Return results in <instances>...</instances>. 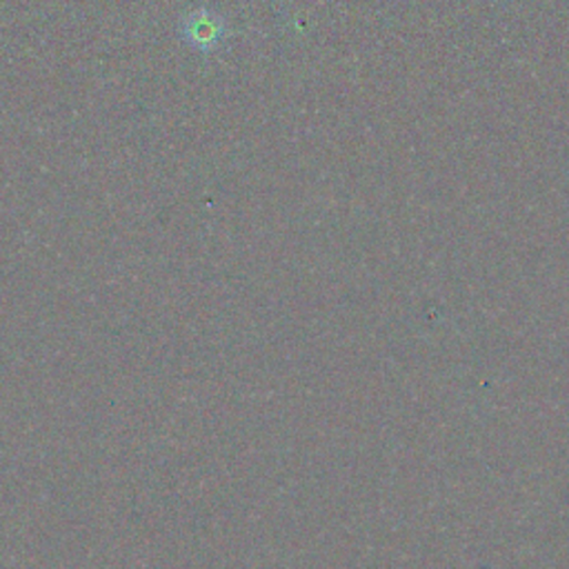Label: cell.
<instances>
[{
    "instance_id": "6da1fadb",
    "label": "cell",
    "mask_w": 569,
    "mask_h": 569,
    "mask_svg": "<svg viewBox=\"0 0 569 569\" xmlns=\"http://www.w3.org/2000/svg\"><path fill=\"white\" fill-rule=\"evenodd\" d=\"M181 34L190 43V48H194L196 52L210 54V52H216L225 41L227 28L216 12H212L210 8H199L183 19Z\"/></svg>"
}]
</instances>
